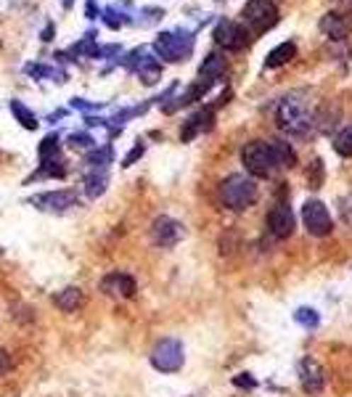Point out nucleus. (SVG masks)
I'll return each instance as SVG.
<instances>
[{
  "label": "nucleus",
  "instance_id": "f257e3e1",
  "mask_svg": "<svg viewBox=\"0 0 352 397\" xmlns=\"http://www.w3.org/2000/svg\"><path fill=\"white\" fill-rule=\"evenodd\" d=\"M276 119H278V128L283 133L297 135V138L312 133V128L318 125V114H315L312 104L307 101V96H302V93L286 96L278 104V109H276Z\"/></svg>",
  "mask_w": 352,
  "mask_h": 397
},
{
  "label": "nucleus",
  "instance_id": "f03ea898",
  "mask_svg": "<svg viewBox=\"0 0 352 397\" xmlns=\"http://www.w3.org/2000/svg\"><path fill=\"white\" fill-rule=\"evenodd\" d=\"M242 162L251 178H273L281 169V159L273 149V140H251L242 151Z\"/></svg>",
  "mask_w": 352,
  "mask_h": 397
},
{
  "label": "nucleus",
  "instance_id": "7ed1b4c3",
  "mask_svg": "<svg viewBox=\"0 0 352 397\" xmlns=\"http://www.w3.org/2000/svg\"><path fill=\"white\" fill-rule=\"evenodd\" d=\"M257 196H260V191L251 175H228L220 183V198L228 209H236V212L249 209L257 201Z\"/></svg>",
  "mask_w": 352,
  "mask_h": 397
},
{
  "label": "nucleus",
  "instance_id": "20e7f679",
  "mask_svg": "<svg viewBox=\"0 0 352 397\" xmlns=\"http://www.w3.org/2000/svg\"><path fill=\"white\" fill-rule=\"evenodd\" d=\"M154 50L157 56L170 64H181L193 53V35L188 30H172V32H161L154 40Z\"/></svg>",
  "mask_w": 352,
  "mask_h": 397
},
{
  "label": "nucleus",
  "instance_id": "39448f33",
  "mask_svg": "<svg viewBox=\"0 0 352 397\" xmlns=\"http://www.w3.org/2000/svg\"><path fill=\"white\" fill-rule=\"evenodd\" d=\"M242 19L246 24V30H251L254 35L273 30L278 24V6L273 0H249L242 9Z\"/></svg>",
  "mask_w": 352,
  "mask_h": 397
},
{
  "label": "nucleus",
  "instance_id": "423d86ee",
  "mask_svg": "<svg viewBox=\"0 0 352 397\" xmlns=\"http://www.w3.org/2000/svg\"><path fill=\"white\" fill-rule=\"evenodd\" d=\"M122 61V67L125 69L135 72L138 77H141L143 85H157L161 79V61L157 56H149V53H143V48H135L130 50Z\"/></svg>",
  "mask_w": 352,
  "mask_h": 397
},
{
  "label": "nucleus",
  "instance_id": "0eeeda50",
  "mask_svg": "<svg viewBox=\"0 0 352 397\" xmlns=\"http://www.w3.org/2000/svg\"><path fill=\"white\" fill-rule=\"evenodd\" d=\"M151 366L161 374H175L183 366V345L178 339H164L151 352Z\"/></svg>",
  "mask_w": 352,
  "mask_h": 397
},
{
  "label": "nucleus",
  "instance_id": "6e6552de",
  "mask_svg": "<svg viewBox=\"0 0 352 397\" xmlns=\"http://www.w3.org/2000/svg\"><path fill=\"white\" fill-rule=\"evenodd\" d=\"M302 220H305V228L310 236H329L331 233V215H329V209L323 207V201L318 198H310V201H305V207H302Z\"/></svg>",
  "mask_w": 352,
  "mask_h": 397
},
{
  "label": "nucleus",
  "instance_id": "1a4fd4ad",
  "mask_svg": "<svg viewBox=\"0 0 352 397\" xmlns=\"http://www.w3.org/2000/svg\"><path fill=\"white\" fill-rule=\"evenodd\" d=\"M212 38L215 43L225 50H242L246 48V43H249V32L244 30L242 24H236L231 19H220L217 21V27L212 32Z\"/></svg>",
  "mask_w": 352,
  "mask_h": 397
},
{
  "label": "nucleus",
  "instance_id": "9d476101",
  "mask_svg": "<svg viewBox=\"0 0 352 397\" xmlns=\"http://www.w3.org/2000/svg\"><path fill=\"white\" fill-rule=\"evenodd\" d=\"M183 233H186V230H183V223L167 218V215L157 218L154 225H151V241L161 249H172L183 238Z\"/></svg>",
  "mask_w": 352,
  "mask_h": 397
},
{
  "label": "nucleus",
  "instance_id": "9b49d317",
  "mask_svg": "<svg viewBox=\"0 0 352 397\" xmlns=\"http://www.w3.org/2000/svg\"><path fill=\"white\" fill-rule=\"evenodd\" d=\"M30 204H35L42 212H67L77 204V194L74 191H48V194L32 196Z\"/></svg>",
  "mask_w": 352,
  "mask_h": 397
},
{
  "label": "nucleus",
  "instance_id": "f8f14e48",
  "mask_svg": "<svg viewBox=\"0 0 352 397\" xmlns=\"http://www.w3.org/2000/svg\"><path fill=\"white\" fill-rule=\"evenodd\" d=\"M300 384L307 395H321L323 387H326V376H323V368L318 360L312 357H305L300 363Z\"/></svg>",
  "mask_w": 352,
  "mask_h": 397
},
{
  "label": "nucleus",
  "instance_id": "ddd939ff",
  "mask_svg": "<svg viewBox=\"0 0 352 397\" xmlns=\"http://www.w3.org/2000/svg\"><path fill=\"white\" fill-rule=\"evenodd\" d=\"M101 289H103V294H109V297H117V299H130L135 297V281H132L127 273H109V276L101 281Z\"/></svg>",
  "mask_w": 352,
  "mask_h": 397
},
{
  "label": "nucleus",
  "instance_id": "4468645a",
  "mask_svg": "<svg viewBox=\"0 0 352 397\" xmlns=\"http://www.w3.org/2000/svg\"><path fill=\"white\" fill-rule=\"evenodd\" d=\"M268 228L276 238H286L292 236L294 230V215L289 204H276V207L268 212Z\"/></svg>",
  "mask_w": 352,
  "mask_h": 397
},
{
  "label": "nucleus",
  "instance_id": "2eb2a0df",
  "mask_svg": "<svg viewBox=\"0 0 352 397\" xmlns=\"http://www.w3.org/2000/svg\"><path fill=\"white\" fill-rule=\"evenodd\" d=\"M215 109H217V106H204V109H199L196 114H191V117L186 119V125H183V130H181V140H191V138H196L199 133L212 130Z\"/></svg>",
  "mask_w": 352,
  "mask_h": 397
},
{
  "label": "nucleus",
  "instance_id": "dca6fc26",
  "mask_svg": "<svg viewBox=\"0 0 352 397\" xmlns=\"http://www.w3.org/2000/svg\"><path fill=\"white\" fill-rule=\"evenodd\" d=\"M350 30H352V24L344 19L342 13H336V11L326 13V16L321 19V32L331 40H344L347 35H350Z\"/></svg>",
  "mask_w": 352,
  "mask_h": 397
},
{
  "label": "nucleus",
  "instance_id": "f3484780",
  "mask_svg": "<svg viewBox=\"0 0 352 397\" xmlns=\"http://www.w3.org/2000/svg\"><path fill=\"white\" fill-rule=\"evenodd\" d=\"M225 69H228V61L222 59L220 53H207V59H204V64H201V69H199V77L212 79V82H220Z\"/></svg>",
  "mask_w": 352,
  "mask_h": 397
},
{
  "label": "nucleus",
  "instance_id": "a211bd4d",
  "mask_svg": "<svg viewBox=\"0 0 352 397\" xmlns=\"http://www.w3.org/2000/svg\"><path fill=\"white\" fill-rule=\"evenodd\" d=\"M294 56H297V45H294V43H281V45H276V48L268 53L265 67H268V69H278L283 64H289Z\"/></svg>",
  "mask_w": 352,
  "mask_h": 397
},
{
  "label": "nucleus",
  "instance_id": "6ab92c4d",
  "mask_svg": "<svg viewBox=\"0 0 352 397\" xmlns=\"http://www.w3.org/2000/svg\"><path fill=\"white\" fill-rule=\"evenodd\" d=\"M53 302H56V308L64 310V313H74L77 308H82L85 297H82V291L77 286H69V289H64V291H59V294L53 297Z\"/></svg>",
  "mask_w": 352,
  "mask_h": 397
},
{
  "label": "nucleus",
  "instance_id": "aec40b11",
  "mask_svg": "<svg viewBox=\"0 0 352 397\" xmlns=\"http://www.w3.org/2000/svg\"><path fill=\"white\" fill-rule=\"evenodd\" d=\"M69 56H88V59H101V45H96V32H88L85 38L77 43V45H72L69 48Z\"/></svg>",
  "mask_w": 352,
  "mask_h": 397
},
{
  "label": "nucleus",
  "instance_id": "412c9836",
  "mask_svg": "<svg viewBox=\"0 0 352 397\" xmlns=\"http://www.w3.org/2000/svg\"><path fill=\"white\" fill-rule=\"evenodd\" d=\"M67 175V162L59 157H50V159H42L40 162V169H38V175L35 178H64Z\"/></svg>",
  "mask_w": 352,
  "mask_h": 397
},
{
  "label": "nucleus",
  "instance_id": "4be33fe9",
  "mask_svg": "<svg viewBox=\"0 0 352 397\" xmlns=\"http://www.w3.org/2000/svg\"><path fill=\"white\" fill-rule=\"evenodd\" d=\"M106 183H109L106 169H91V175H85V191H88V196L91 198L101 196L106 191Z\"/></svg>",
  "mask_w": 352,
  "mask_h": 397
},
{
  "label": "nucleus",
  "instance_id": "5701e85b",
  "mask_svg": "<svg viewBox=\"0 0 352 397\" xmlns=\"http://www.w3.org/2000/svg\"><path fill=\"white\" fill-rule=\"evenodd\" d=\"M24 72L35 79H56V82H64V79H67L64 72L56 69V67H48V64H27Z\"/></svg>",
  "mask_w": 352,
  "mask_h": 397
},
{
  "label": "nucleus",
  "instance_id": "b1692460",
  "mask_svg": "<svg viewBox=\"0 0 352 397\" xmlns=\"http://www.w3.org/2000/svg\"><path fill=\"white\" fill-rule=\"evenodd\" d=\"M11 114L16 117V122H19L24 130H38V125H40L38 117H35V114H32V111L27 109L21 101H11Z\"/></svg>",
  "mask_w": 352,
  "mask_h": 397
},
{
  "label": "nucleus",
  "instance_id": "393cba45",
  "mask_svg": "<svg viewBox=\"0 0 352 397\" xmlns=\"http://www.w3.org/2000/svg\"><path fill=\"white\" fill-rule=\"evenodd\" d=\"M111 146L103 149H91V154L85 157V164H91V169H106V164H111Z\"/></svg>",
  "mask_w": 352,
  "mask_h": 397
},
{
  "label": "nucleus",
  "instance_id": "a878e982",
  "mask_svg": "<svg viewBox=\"0 0 352 397\" xmlns=\"http://www.w3.org/2000/svg\"><path fill=\"white\" fill-rule=\"evenodd\" d=\"M334 149H336L339 157H352V125H347V128L334 138Z\"/></svg>",
  "mask_w": 352,
  "mask_h": 397
},
{
  "label": "nucleus",
  "instance_id": "bb28decb",
  "mask_svg": "<svg viewBox=\"0 0 352 397\" xmlns=\"http://www.w3.org/2000/svg\"><path fill=\"white\" fill-rule=\"evenodd\" d=\"M273 149H276V154L281 159V167H294L297 164V154H294V149L286 140H273Z\"/></svg>",
  "mask_w": 352,
  "mask_h": 397
},
{
  "label": "nucleus",
  "instance_id": "cd10ccee",
  "mask_svg": "<svg viewBox=\"0 0 352 397\" xmlns=\"http://www.w3.org/2000/svg\"><path fill=\"white\" fill-rule=\"evenodd\" d=\"M127 16H125V13H122V11H117V9H103V24H106V27H109V30H120V27H125V24H127Z\"/></svg>",
  "mask_w": 352,
  "mask_h": 397
},
{
  "label": "nucleus",
  "instance_id": "c85d7f7f",
  "mask_svg": "<svg viewBox=\"0 0 352 397\" xmlns=\"http://www.w3.org/2000/svg\"><path fill=\"white\" fill-rule=\"evenodd\" d=\"M294 318H297V323L305 328H315L318 323H321V318H318V313L312 308H300L297 313H294Z\"/></svg>",
  "mask_w": 352,
  "mask_h": 397
},
{
  "label": "nucleus",
  "instance_id": "c756f323",
  "mask_svg": "<svg viewBox=\"0 0 352 397\" xmlns=\"http://www.w3.org/2000/svg\"><path fill=\"white\" fill-rule=\"evenodd\" d=\"M38 154H40V162L42 159H50V157H59V135H45L40 143V149H38Z\"/></svg>",
  "mask_w": 352,
  "mask_h": 397
},
{
  "label": "nucleus",
  "instance_id": "7c9ffc66",
  "mask_svg": "<svg viewBox=\"0 0 352 397\" xmlns=\"http://www.w3.org/2000/svg\"><path fill=\"white\" fill-rule=\"evenodd\" d=\"M69 146L72 149H80V151H91L96 146V140L88 135V133H72L69 135Z\"/></svg>",
  "mask_w": 352,
  "mask_h": 397
},
{
  "label": "nucleus",
  "instance_id": "2f4dec72",
  "mask_svg": "<svg viewBox=\"0 0 352 397\" xmlns=\"http://www.w3.org/2000/svg\"><path fill=\"white\" fill-rule=\"evenodd\" d=\"M143 151H146V146H143V140H138V143L132 146L130 154H127V157L122 159V167H130V164H132V162H135V159H141V157H143Z\"/></svg>",
  "mask_w": 352,
  "mask_h": 397
},
{
  "label": "nucleus",
  "instance_id": "473e14b6",
  "mask_svg": "<svg viewBox=\"0 0 352 397\" xmlns=\"http://www.w3.org/2000/svg\"><path fill=\"white\" fill-rule=\"evenodd\" d=\"M72 106H74V109H82V111H98V109H103L101 104H91V101H85V99H72Z\"/></svg>",
  "mask_w": 352,
  "mask_h": 397
},
{
  "label": "nucleus",
  "instance_id": "72a5a7b5",
  "mask_svg": "<svg viewBox=\"0 0 352 397\" xmlns=\"http://www.w3.org/2000/svg\"><path fill=\"white\" fill-rule=\"evenodd\" d=\"M8 371H11V355L0 347V376H3V374H8Z\"/></svg>",
  "mask_w": 352,
  "mask_h": 397
},
{
  "label": "nucleus",
  "instance_id": "f704fd0d",
  "mask_svg": "<svg viewBox=\"0 0 352 397\" xmlns=\"http://www.w3.org/2000/svg\"><path fill=\"white\" fill-rule=\"evenodd\" d=\"M88 19H98V11H96V0H88Z\"/></svg>",
  "mask_w": 352,
  "mask_h": 397
},
{
  "label": "nucleus",
  "instance_id": "c9c22d12",
  "mask_svg": "<svg viewBox=\"0 0 352 397\" xmlns=\"http://www.w3.org/2000/svg\"><path fill=\"white\" fill-rule=\"evenodd\" d=\"M42 40H53V24H48V27H45V32H42Z\"/></svg>",
  "mask_w": 352,
  "mask_h": 397
},
{
  "label": "nucleus",
  "instance_id": "e433bc0d",
  "mask_svg": "<svg viewBox=\"0 0 352 397\" xmlns=\"http://www.w3.org/2000/svg\"><path fill=\"white\" fill-rule=\"evenodd\" d=\"M236 384H246V387H254V381H251V379H236Z\"/></svg>",
  "mask_w": 352,
  "mask_h": 397
},
{
  "label": "nucleus",
  "instance_id": "4c0bfd02",
  "mask_svg": "<svg viewBox=\"0 0 352 397\" xmlns=\"http://www.w3.org/2000/svg\"><path fill=\"white\" fill-rule=\"evenodd\" d=\"M61 3H64V9H72V3H74V0H61Z\"/></svg>",
  "mask_w": 352,
  "mask_h": 397
}]
</instances>
